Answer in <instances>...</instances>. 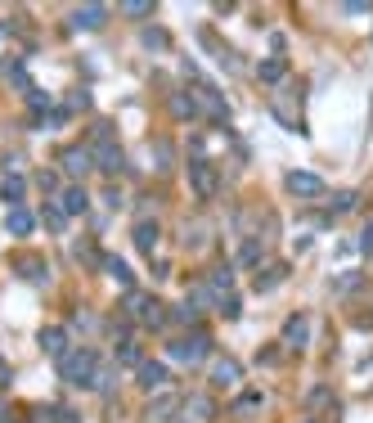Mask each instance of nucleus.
<instances>
[{
	"mask_svg": "<svg viewBox=\"0 0 373 423\" xmlns=\"http://www.w3.org/2000/svg\"><path fill=\"white\" fill-rule=\"evenodd\" d=\"M252 406H261V397H256V392H238V401H234L238 415H243V410H252Z\"/></svg>",
	"mask_w": 373,
	"mask_h": 423,
	"instance_id": "obj_26",
	"label": "nucleus"
},
{
	"mask_svg": "<svg viewBox=\"0 0 373 423\" xmlns=\"http://www.w3.org/2000/svg\"><path fill=\"white\" fill-rule=\"evenodd\" d=\"M189 410H194V419H207V415H212V401L198 397V401H189Z\"/></svg>",
	"mask_w": 373,
	"mask_h": 423,
	"instance_id": "obj_31",
	"label": "nucleus"
},
{
	"mask_svg": "<svg viewBox=\"0 0 373 423\" xmlns=\"http://www.w3.org/2000/svg\"><path fill=\"white\" fill-rule=\"evenodd\" d=\"M360 253L373 257V221H365V230H360Z\"/></svg>",
	"mask_w": 373,
	"mask_h": 423,
	"instance_id": "obj_27",
	"label": "nucleus"
},
{
	"mask_svg": "<svg viewBox=\"0 0 373 423\" xmlns=\"http://www.w3.org/2000/svg\"><path fill=\"white\" fill-rule=\"evenodd\" d=\"M63 347H68V333H63L59 324L41 329V351H45V356H59V360H63Z\"/></svg>",
	"mask_w": 373,
	"mask_h": 423,
	"instance_id": "obj_12",
	"label": "nucleus"
},
{
	"mask_svg": "<svg viewBox=\"0 0 373 423\" xmlns=\"http://www.w3.org/2000/svg\"><path fill=\"white\" fill-rule=\"evenodd\" d=\"M122 9H126V14H153V5H149V0H126V5H122Z\"/></svg>",
	"mask_w": 373,
	"mask_h": 423,
	"instance_id": "obj_32",
	"label": "nucleus"
},
{
	"mask_svg": "<svg viewBox=\"0 0 373 423\" xmlns=\"http://www.w3.org/2000/svg\"><path fill=\"white\" fill-rule=\"evenodd\" d=\"M212 351V342H207V333H185V338H176V342H167V360H176V365H194V360H203V356Z\"/></svg>",
	"mask_w": 373,
	"mask_h": 423,
	"instance_id": "obj_2",
	"label": "nucleus"
},
{
	"mask_svg": "<svg viewBox=\"0 0 373 423\" xmlns=\"http://www.w3.org/2000/svg\"><path fill=\"white\" fill-rule=\"evenodd\" d=\"M59 162H63V171H68V176H85V171H90V153H85V149H68Z\"/></svg>",
	"mask_w": 373,
	"mask_h": 423,
	"instance_id": "obj_14",
	"label": "nucleus"
},
{
	"mask_svg": "<svg viewBox=\"0 0 373 423\" xmlns=\"http://www.w3.org/2000/svg\"><path fill=\"white\" fill-rule=\"evenodd\" d=\"M306 423H315V419H306Z\"/></svg>",
	"mask_w": 373,
	"mask_h": 423,
	"instance_id": "obj_37",
	"label": "nucleus"
},
{
	"mask_svg": "<svg viewBox=\"0 0 373 423\" xmlns=\"http://www.w3.org/2000/svg\"><path fill=\"white\" fill-rule=\"evenodd\" d=\"M176 320L180 324H194V306H176Z\"/></svg>",
	"mask_w": 373,
	"mask_h": 423,
	"instance_id": "obj_33",
	"label": "nucleus"
},
{
	"mask_svg": "<svg viewBox=\"0 0 373 423\" xmlns=\"http://www.w3.org/2000/svg\"><path fill=\"white\" fill-rule=\"evenodd\" d=\"M126 311H131V320L149 324V329H162V324H167V311H162V302L153 293H131L126 297Z\"/></svg>",
	"mask_w": 373,
	"mask_h": 423,
	"instance_id": "obj_3",
	"label": "nucleus"
},
{
	"mask_svg": "<svg viewBox=\"0 0 373 423\" xmlns=\"http://www.w3.org/2000/svg\"><path fill=\"white\" fill-rule=\"evenodd\" d=\"M18 266H23V280H36V284H45V262H41V257H23Z\"/></svg>",
	"mask_w": 373,
	"mask_h": 423,
	"instance_id": "obj_21",
	"label": "nucleus"
},
{
	"mask_svg": "<svg viewBox=\"0 0 373 423\" xmlns=\"http://www.w3.org/2000/svg\"><path fill=\"white\" fill-rule=\"evenodd\" d=\"M212 293H221V297H234V271H229V266H216L212 271Z\"/></svg>",
	"mask_w": 373,
	"mask_h": 423,
	"instance_id": "obj_15",
	"label": "nucleus"
},
{
	"mask_svg": "<svg viewBox=\"0 0 373 423\" xmlns=\"http://www.w3.org/2000/svg\"><path fill=\"white\" fill-rule=\"evenodd\" d=\"M256 77H261V81H279V77H283V59H279V54H274V59H261V63H256Z\"/></svg>",
	"mask_w": 373,
	"mask_h": 423,
	"instance_id": "obj_19",
	"label": "nucleus"
},
{
	"mask_svg": "<svg viewBox=\"0 0 373 423\" xmlns=\"http://www.w3.org/2000/svg\"><path fill=\"white\" fill-rule=\"evenodd\" d=\"M306 342H310V315H292V320L283 324V347L301 351Z\"/></svg>",
	"mask_w": 373,
	"mask_h": 423,
	"instance_id": "obj_7",
	"label": "nucleus"
},
{
	"mask_svg": "<svg viewBox=\"0 0 373 423\" xmlns=\"http://www.w3.org/2000/svg\"><path fill=\"white\" fill-rule=\"evenodd\" d=\"M176 406H180V397H171V392H167V397H158V401L149 406V415H153V419H171V410H176Z\"/></svg>",
	"mask_w": 373,
	"mask_h": 423,
	"instance_id": "obj_22",
	"label": "nucleus"
},
{
	"mask_svg": "<svg viewBox=\"0 0 373 423\" xmlns=\"http://www.w3.org/2000/svg\"><path fill=\"white\" fill-rule=\"evenodd\" d=\"M171 113H176V118H194V113H198V104H194V95H189V90H180V95H171Z\"/></svg>",
	"mask_w": 373,
	"mask_h": 423,
	"instance_id": "obj_17",
	"label": "nucleus"
},
{
	"mask_svg": "<svg viewBox=\"0 0 373 423\" xmlns=\"http://www.w3.org/2000/svg\"><path fill=\"white\" fill-rule=\"evenodd\" d=\"M279 280H283V266H265V275H261V280H256V288H261V293H265V288H274Z\"/></svg>",
	"mask_w": 373,
	"mask_h": 423,
	"instance_id": "obj_25",
	"label": "nucleus"
},
{
	"mask_svg": "<svg viewBox=\"0 0 373 423\" xmlns=\"http://www.w3.org/2000/svg\"><path fill=\"white\" fill-rule=\"evenodd\" d=\"M203 95H207V109H212L216 118H225V113H229V109H225V99H221V95H216V90H203Z\"/></svg>",
	"mask_w": 373,
	"mask_h": 423,
	"instance_id": "obj_28",
	"label": "nucleus"
},
{
	"mask_svg": "<svg viewBox=\"0 0 373 423\" xmlns=\"http://www.w3.org/2000/svg\"><path fill=\"white\" fill-rule=\"evenodd\" d=\"M144 45H149V50H167V45H171V36L162 32V27H144Z\"/></svg>",
	"mask_w": 373,
	"mask_h": 423,
	"instance_id": "obj_23",
	"label": "nucleus"
},
{
	"mask_svg": "<svg viewBox=\"0 0 373 423\" xmlns=\"http://www.w3.org/2000/svg\"><path fill=\"white\" fill-rule=\"evenodd\" d=\"M85 207H90V198H85V189H81V185L59 189V212H63V216H81Z\"/></svg>",
	"mask_w": 373,
	"mask_h": 423,
	"instance_id": "obj_10",
	"label": "nucleus"
},
{
	"mask_svg": "<svg viewBox=\"0 0 373 423\" xmlns=\"http://www.w3.org/2000/svg\"><path fill=\"white\" fill-rule=\"evenodd\" d=\"M189 185H194L198 198H212L216 194V171H212V162H207V158L189 162Z\"/></svg>",
	"mask_w": 373,
	"mask_h": 423,
	"instance_id": "obj_4",
	"label": "nucleus"
},
{
	"mask_svg": "<svg viewBox=\"0 0 373 423\" xmlns=\"http://www.w3.org/2000/svg\"><path fill=\"white\" fill-rule=\"evenodd\" d=\"M117 356H122V360H135L140 351H135V342H122V347H117Z\"/></svg>",
	"mask_w": 373,
	"mask_h": 423,
	"instance_id": "obj_35",
	"label": "nucleus"
},
{
	"mask_svg": "<svg viewBox=\"0 0 373 423\" xmlns=\"http://www.w3.org/2000/svg\"><path fill=\"white\" fill-rule=\"evenodd\" d=\"M36 185H41V189H54L59 180H54V171H41V176H36Z\"/></svg>",
	"mask_w": 373,
	"mask_h": 423,
	"instance_id": "obj_34",
	"label": "nucleus"
},
{
	"mask_svg": "<svg viewBox=\"0 0 373 423\" xmlns=\"http://www.w3.org/2000/svg\"><path fill=\"white\" fill-rule=\"evenodd\" d=\"M338 212H347V207H356V194H338V203H333Z\"/></svg>",
	"mask_w": 373,
	"mask_h": 423,
	"instance_id": "obj_36",
	"label": "nucleus"
},
{
	"mask_svg": "<svg viewBox=\"0 0 373 423\" xmlns=\"http://www.w3.org/2000/svg\"><path fill=\"white\" fill-rule=\"evenodd\" d=\"M27 104H32V109H50V95H45V90H36V86H32V90H27Z\"/></svg>",
	"mask_w": 373,
	"mask_h": 423,
	"instance_id": "obj_29",
	"label": "nucleus"
},
{
	"mask_svg": "<svg viewBox=\"0 0 373 423\" xmlns=\"http://www.w3.org/2000/svg\"><path fill=\"white\" fill-rule=\"evenodd\" d=\"M238 262H243V266H256V262H261V244H252V239H247V244L238 248Z\"/></svg>",
	"mask_w": 373,
	"mask_h": 423,
	"instance_id": "obj_24",
	"label": "nucleus"
},
{
	"mask_svg": "<svg viewBox=\"0 0 373 423\" xmlns=\"http://www.w3.org/2000/svg\"><path fill=\"white\" fill-rule=\"evenodd\" d=\"M135 383L144 392H158L162 383H167V365H162V360H140L135 365Z\"/></svg>",
	"mask_w": 373,
	"mask_h": 423,
	"instance_id": "obj_6",
	"label": "nucleus"
},
{
	"mask_svg": "<svg viewBox=\"0 0 373 423\" xmlns=\"http://www.w3.org/2000/svg\"><path fill=\"white\" fill-rule=\"evenodd\" d=\"M68 18H72V27H81V32H94V27L108 18V5H76Z\"/></svg>",
	"mask_w": 373,
	"mask_h": 423,
	"instance_id": "obj_9",
	"label": "nucleus"
},
{
	"mask_svg": "<svg viewBox=\"0 0 373 423\" xmlns=\"http://www.w3.org/2000/svg\"><path fill=\"white\" fill-rule=\"evenodd\" d=\"M283 185H288L292 198H320V194H324V180L310 176V171H288V176H283Z\"/></svg>",
	"mask_w": 373,
	"mask_h": 423,
	"instance_id": "obj_5",
	"label": "nucleus"
},
{
	"mask_svg": "<svg viewBox=\"0 0 373 423\" xmlns=\"http://www.w3.org/2000/svg\"><path fill=\"white\" fill-rule=\"evenodd\" d=\"M5 230L23 239V234H32V230H36V216H32V212H23V207H14V212H9V221H5Z\"/></svg>",
	"mask_w": 373,
	"mask_h": 423,
	"instance_id": "obj_13",
	"label": "nucleus"
},
{
	"mask_svg": "<svg viewBox=\"0 0 373 423\" xmlns=\"http://www.w3.org/2000/svg\"><path fill=\"white\" fill-rule=\"evenodd\" d=\"M94 167H99L103 171V176H117V171H122V149H117V144H103V149L99 153H94Z\"/></svg>",
	"mask_w": 373,
	"mask_h": 423,
	"instance_id": "obj_11",
	"label": "nucleus"
},
{
	"mask_svg": "<svg viewBox=\"0 0 373 423\" xmlns=\"http://www.w3.org/2000/svg\"><path fill=\"white\" fill-rule=\"evenodd\" d=\"M45 225L59 234V230H63V212H59V207H45Z\"/></svg>",
	"mask_w": 373,
	"mask_h": 423,
	"instance_id": "obj_30",
	"label": "nucleus"
},
{
	"mask_svg": "<svg viewBox=\"0 0 373 423\" xmlns=\"http://www.w3.org/2000/svg\"><path fill=\"white\" fill-rule=\"evenodd\" d=\"M59 374H63V383L94 388V378H99V351H94V347H76L72 356H63V360H59Z\"/></svg>",
	"mask_w": 373,
	"mask_h": 423,
	"instance_id": "obj_1",
	"label": "nucleus"
},
{
	"mask_svg": "<svg viewBox=\"0 0 373 423\" xmlns=\"http://www.w3.org/2000/svg\"><path fill=\"white\" fill-rule=\"evenodd\" d=\"M23 176H5L0 180V194H5V203H18V198H23Z\"/></svg>",
	"mask_w": 373,
	"mask_h": 423,
	"instance_id": "obj_20",
	"label": "nucleus"
},
{
	"mask_svg": "<svg viewBox=\"0 0 373 423\" xmlns=\"http://www.w3.org/2000/svg\"><path fill=\"white\" fill-rule=\"evenodd\" d=\"M103 271H108L117 284H126V288H131V266L122 262V257H103Z\"/></svg>",
	"mask_w": 373,
	"mask_h": 423,
	"instance_id": "obj_18",
	"label": "nucleus"
},
{
	"mask_svg": "<svg viewBox=\"0 0 373 423\" xmlns=\"http://www.w3.org/2000/svg\"><path fill=\"white\" fill-rule=\"evenodd\" d=\"M238 378H243V365H238L234 356H216V365H212V383L216 388H234Z\"/></svg>",
	"mask_w": 373,
	"mask_h": 423,
	"instance_id": "obj_8",
	"label": "nucleus"
},
{
	"mask_svg": "<svg viewBox=\"0 0 373 423\" xmlns=\"http://www.w3.org/2000/svg\"><path fill=\"white\" fill-rule=\"evenodd\" d=\"M153 244H158V221H140L135 225V248L140 253H153Z\"/></svg>",
	"mask_w": 373,
	"mask_h": 423,
	"instance_id": "obj_16",
	"label": "nucleus"
}]
</instances>
